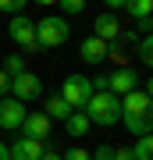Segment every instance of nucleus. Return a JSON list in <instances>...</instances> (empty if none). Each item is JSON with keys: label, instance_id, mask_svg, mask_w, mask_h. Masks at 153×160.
I'll use <instances>...</instances> for the list:
<instances>
[{"label": "nucleus", "instance_id": "25", "mask_svg": "<svg viewBox=\"0 0 153 160\" xmlns=\"http://www.w3.org/2000/svg\"><path fill=\"white\" fill-rule=\"evenodd\" d=\"M114 160H135V153L128 146H121V149H114Z\"/></svg>", "mask_w": 153, "mask_h": 160}, {"label": "nucleus", "instance_id": "9", "mask_svg": "<svg viewBox=\"0 0 153 160\" xmlns=\"http://www.w3.org/2000/svg\"><path fill=\"white\" fill-rule=\"evenodd\" d=\"M93 36H96V39H103L107 46H110V43H118V36H121V22H118L114 14L103 11V14L93 18Z\"/></svg>", "mask_w": 153, "mask_h": 160}, {"label": "nucleus", "instance_id": "18", "mask_svg": "<svg viewBox=\"0 0 153 160\" xmlns=\"http://www.w3.org/2000/svg\"><path fill=\"white\" fill-rule=\"evenodd\" d=\"M132 153H135V160H153V135H142L132 146Z\"/></svg>", "mask_w": 153, "mask_h": 160}, {"label": "nucleus", "instance_id": "7", "mask_svg": "<svg viewBox=\"0 0 153 160\" xmlns=\"http://www.w3.org/2000/svg\"><path fill=\"white\" fill-rule=\"evenodd\" d=\"M28 114V107L25 103H18V100H0V128H7V132H22V121Z\"/></svg>", "mask_w": 153, "mask_h": 160}, {"label": "nucleus", "instance_id": "1", "mask_svg": "<svg viewBox=\"0 0 153 160\" xmlns=\"http://www.w3.org/2000/svg\"><path fill=\"white\" fill-rule=\"evenodd\" d=\"M71 39V25L68 18L61 14H46L36 22V43H39V50H54V46H64Z\"/></svg>", "mask_w": 153, "mask_h": 160}, {"label": "nucleus", "instance_id": "26", "mask_svg": "<svg viewBox=\"0 0 153 160\" xmlns=\"http://www.w3.org/2000/svg\"><path fill=\"white\" fill-rule=\"evenodd\" d=\"M0 160H11V153H7V142H0Z\"/></svg>", "mask_w": 153, "mask_h": 160}, {"label": "nucleus", "instance_id": "16", "mask_svg": "<svg viewBox=\"0 0 153 160\" xmlns=\"http://www.w3.org/2000/svg\"><path fill=\"white\" fill-rule=\"evenodd\" d=\"M125 11L135 22H146V18H153V0H125Z\"/></svg>", "mask_w": 153, "mask_h": 160}, {"label": "nucleus", "instance_id": "20", "mask_svg": "<svg viewBox=\"0 0 153 160\" xmlns=\"http://www.w3.org/2000/svg\"><path fill=\"white\" fill-rule=\"evenodd\" d=\"M25 0H0V14H11V18H18V14H25Z\"/></svg>", "mask_w": 153, "mask_h": 160}, {"label": "nucleus", "instance_id": "5", "mask_svg": "<svg viewBox=\"0 0 153 160\" xmlns=\"http://www.w3.org/2000/svg\"><path fill=\"white\" fill-rule=\"evenodd\" d=\"M39 96H43V78L39 75L25 71V75H18V78H11V100L28 107V100H39Z\"/></svg>", "mask_w": 153, "mask_h": 160}, {"label": "nucleus", "instance_id": "23", "mask_svg": "<svg viewBox=\"0 0 153 160\" xmlns=\"http://www.w3.org/2000/svg\"><path fill=\"white\" fill-rule=\"evenodd\" d=\"M61 160H93V153H89V149H82V146H71Z\"/></svg>", "mask_w": 153, "mask_h": 160}, {"label": "nucleus", "instance_id": "13", "mask_svg": "<svg viewBox=\"0 0 153 160\" xmlns=\"http://www.w3.org/2000/svg\"><path fill=\"white\" fill-rule=\"evenodd\" d=\"M121 121H125V128H128L135 139L153 135V114H121Z\"/></svg>", "mask_w": 153, "mask_h": 160}, {"label": "nucleus", "instance_id": "15", "mask_svg": "<svg viewBox=\"0 0 153 160\" xmlns=\"http://www.w3.org/2000/svg\"><path fill=\"white\" fill-rule=\"evenodd\" d=\"M64 128H68V135L71 139H82V135H89V128H93V121L82 114V110H75V114L64 121Z\"/></svg>", "mask_w": 153, "mask_h": 160}, {"label": "nucleus", "instance_id": "27", "mask_svg": "<svg viewBox=\"0 0 153 160\" xmlns=\"http://www.w3.org/2000/svg\"><path fill=\"white\" fill-rule=\"evenodd\" d=\"M142 92H146V96H150V100H153V78H150V82H146V89H142Z\"/></svg>", "mask_w": 153, "mask_h": 160}, {"label": "nucleus", "instance_id": "24", "mask_svg": "<svg viewBox=\"0 0 153 160\" xmlns=\"http://www.w3.org/2000/svg\"><path fill=\"white\" fill-rule=\"evenodd\" d=\"M7 96H11V78L0 71V100H7Z\"/></svg>", "mask_w": 153, "mask_h": 160}, {"label": "nucleus", "instance_id": "11", "mask_svg": "<svg viewBox=\"0 0 153 160\" xmlns=\"http://www.w3.org/2000/svg\"><path fill=\"white\" fill-rule=\"evenodd\" d=\"M107 50H110V46L103 43V39H96L93 32L79 43V57H82L85 64H103V61H107Z\"/></svg>", "mask_w": 153, "mask_h": 160}, {"label": "nucleus", "instance_id": "28", "mask_svg": "<svg viewBox=\"0 0 153 160\" xmlns=\"http://www.w3.org/2000/svg\"><path fill=\"white\" fill-rule=\"evenodd\" d=\"M150 25H153V18H150Z\"/></svg>", "mask_w": 153, "mask_h": 160}, {"label": "nucleus", "instance_id": "6", "mask_svg": "<svg viewBox=\"0 0 153 160\" xmlns=\"http://www.w3.org/2000/svg\"><path fill=\"white\" fill-rule=\"evenodd\" d=\"M135 89H139V71L135 68H114L107 75V92H114V96H128Z\"/></svg>", "mask_w": 153, "mask_h": 160}, {"label": "nucleus", "instance_id": "2", "mask_svg": "<svg viewBox=\"0 0 153 160\" xmlns=\"http://www.w3.org/2000/svg\"><path fill=\"white\" fill-rule=\"evenodd\" d=\"M82 114L89 118L93 125H103V128H107V125H114V121H121V100L114 96V92H93Z\"/></svg>", "mask_w": 153, "mask_h": 160}, {"label": "nucleus", "instance_id": "3", "mask_svg": "<svg viewBox=\"0 0 153 160\" xmlns=\"http://www.w3.org/2000/svg\"><path fill=\"white\" fill-rule=\"evenodd\" d=\"M89 96H93V86H89V78H85V75H68V78H64V86H61V100L68 103L71 110H85Z\"/></svg>", "mask_w": 153, "mask_h": 160}, {"label": "nucleus", "instance_id": "10", "mask_svg": "<svg viewBox=\"0 0 153 160\" xmlns=\"http://www.w3.org/2000/svg\"><path fill=\"white\" fill-rule=\"evenodd\" d=\"M22 135H25V139H36V142H46V139H50V118L28 110L25 121H22Z\"/></svg>", "mask_w": 153, "mask_h": 160}, {"label": "nucleus", "instance_id": "19", "mask_svg": "<svg viewBox=\"0 0 153 160\" xmlns=\"http://www.w3.org/2000/svg\"><path fill=\"white\" fill-rule=\"evenodd\" d=\"M139 57H142L146 68H153V32H146V36L139 39Z\"/></svg>", "mask_w": 153, "mask_h": 160}, {"label": "nucleus", "instance_id": "4", "mask_svg": "<svg viewBox=\"0 0 153 160\" xmlns=\"http://www.w3.org/2000/svg\"><path fill=\"white\" fill-rule=\"evenodd\" d=\"M7 36H11L14 43H22L25 50L43 53V50H39V43H36V22H32L28 14H18V18H11V25H7Z\"/></svg>", "mask_w": 153, "mask_h": 160}, {"label": "nucleus", "instance_id": "8", "mask_svg": "<svg viewBox=\"0 0 153 160\" xmlns=\"http://www.w3.org/2000/svg\"><path fill=\"white\" fill-rule=\"evenodd\" d=\"M7 153H11V160H39L46 153V142H36V139L18 135V139L7 142Z\"/></svg>", "mask_w": 153, "mask_h": 160}, {"label": "nucleus", "instance_id": "12", "mask_svg": "<svg viewBox=\"0 0 153 160\" xmlns=\"http://www.w3.org/2000/svg\"><path fill=\"white\" fill-rule=\"evenodd\" d=\"M121 114H153V100L142 89H135V92H128L121 100Z\"/></svg>", "mask_w": 153, "mask_h": 160}, {"label": "nucleus", "instance_id": "22", "mask_svg": "<svg viewBox=\"0 0 153 160\" xmlns=\"http://www.w3.org/2000/svg\"><path fill=\"white\" fill-rule=\"evenodd\" d=\"M114 149H118V146H110V142H100L96 149H93V160H114Z\"/></svg>", "mask_w": 153, "mask_h": 160}, {"label": "nucleus", "instance_id": "21", "mask_svg": "<svg viewBox=\"0 0 153 160\" xmlns=\"http://www.w3.org/2000/svg\"><path fill=\"white\" fill-rule=\"evenodd\" d=\"M57 7H61V14H82V11H85L82 0H61Z\"/></svg>", "mask_w": 153, "mask_h": 160}, {"label": "nucleus", "instance_id": "17", "mask_svg": "<svg viewBox=\"0 0 153 160\" xmlns=\"http://www.w3.org/2000/svg\"><path fill=\"white\" fill-rule=\"evenodd\" d=\"M0 71H4L7 78H18V75H25V71H28V64H25L22 53H7V57H4V68H0Z\"/></svg>", "mask_w": 153, "mask_h": 160}, {"label": "nucleus", "instance_id": "14", "mask_svg": "<svg viewBox=\"0 0 153 160\" xmlns=\"http://www.w3.org/2000/svg\"><path fill=\"white\" fill-rule=\"evenodd\" d=\"M43 114H46V118H57V121H68L75 110L61 100V92H54V96H46V110H43Z\"/></svg>", "mask_w": 153, "mask_h": 160}]
</instances>
